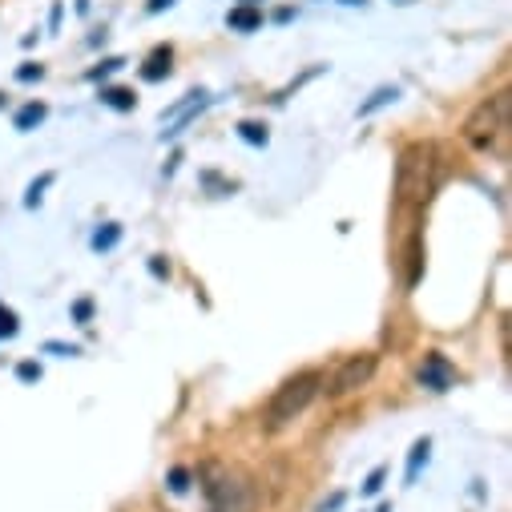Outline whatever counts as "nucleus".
<instances>
[{
  "label": "nucleus",
  "mask_w": 512,
  "mask_h": 512,
  "mask_svg": "<svg viewBox=\"0 0 512 512\" xmlns=\"http://www.w3.org/2000/svg\"><path fill=\"white\" fill-rule=\"evenodd\" d=\"M436 146H404L400 158H396V210L400 214H412V210H424L432 190H436Z\"/></svg>",
  "instance_id": "1"
},
{
  "label": "nucleus",
  "mask_w": 512,
  "mask_h": 512,
  "mask_svg": "<svg viewBox=\"0 0 512 512\" xmlns=\"http://www.w3.org/2000/svg\"><path fill=\"white\" fill-rule=\"evenodd\" d=\"M508 125H512V93L500 89L488 101H480L468 121H464V142L480 154H500L508 150Z\"/></svg>",
  "instance_id": "2"
},
{
  "label": "nucleus",
  "mask_w": 512,
  "mask_h": 512,
  "mask_svg": "<svg viewBox=\"0 0 512 512\" xmlns=\"http://www.w3.org/2000/svg\"><path fill=\"white\" fill-rule=\"evenodd\" d=\"M319 383H323L319 371H299V375L283 379V388H275V396H271V404H267L263 428H267V432L291 428V424L311 408V400L319 396Z\"/></svg>",
  "instance_id": "3"
},
{
  "label": "nucleus",
  "mask_w": 512,
  "mask_h": 512,
  "mask_svg": "<svg viewBox=\"0 0 512 512\" xmlns=\"http://www.w3.org/2000/svg\"><path fill=\"white\" fill-rule=\"evenodd\" d=\"M202 480V496H206V512H250V488L242 476H234L222 464H206L198 472Z\"/></svg>",
  "instance_id": "4"
},
{
  "label": "nucleus",
  "mask_w": 512,
  "mask_h": 512,
  "mask_svg": "<svg viewBox=\"0 0 512 512\" xmlns=\"http://www.w3.org/2000/svg\"><path fill=\"white\" fill-rule=\"evenodd\" d=\"M375 367H379V355H375V351L347 355V359L335 367V375H331L327 383H319V392H323L327 400H343V396H351V392L367 388L371 375H375Z\"/></svg>",
  "instance_id": "5"
},
{
  "label": "nucleus",
  "mask_w": 512,
  "mask_h": 512,
  "mask_svg": "<svg viewBox=\"0 0 512 512\" xmlns=\"http://www.w3.org/2000/svg\"><path fill=\"white\" fill-rule=\"evenodd\" d=\"M420 383H424V388H432V392H448L456 383V371H452V363L440 351H432L424 359V367H420Z\"/></svg>",
  "instance_id": "6"
},
{
  "label": "nucleus",
  "mask_w": 512,
  "mask_h": 512,
  "mask_svg": "<svg viewBox=\"0 0 512 512\" xmlns=\"http://www.w3.org/2000/svg\"><path fill=\"white\" fill-rule=\"evenodd\" d=\"M226 25L230 29H238V33H254V29H259L263 25V13L259 9H230V17H226Z\"/></svg>",
  "instance_id": "7"
},
{
  "label": "nucleus",
  "mask_w": 512,
  "mask_h": 512,
  "mask_svg": "<svg viewBox=\"0 0 512 512\" xmlns=\"http://www.w3.org/2000/svg\"><path fill=\"white\" fill-rule=\"evenodd\" d=\"M170 61H174V53H170V49L150 53V61H146L142 77H146V81H162V77H170Z\"/></svg>",
  "instance_id": "8"
},
{
  "label": "nucleus",
  "mask_w": 512,
  "mask_h": 512,
  "mask_svg": "<svg viewBox=\"0 0 512 512\" xmlns=\"http://www.w3.org/2000/svg\"><path fill=\"white\" fill-rule=\"evenodd\" d=\"M101 101H105L109 109H134V105H138L134 89H101Z\"/></svg>",
  "instance_id": "9"
},
{
  "label": "nucleus",
  "mask_w": 512,
  "mask_h": 512,
  "mask_svg": "<svg viewBox=\"0 0 512 512\" xmlns=\"http://www.w3.org/2000/svg\"><path fill=\"white\" fill-rule=\"evenodd\" d=\"M396 97H400V89H388V85H383V89H375V93H371V97H367V101L359 105V117L375 113L379 105H388V101H396Z\"/></svg>",
  "instance_id": "10"
},
{
  "label": "nucleus",
  "mask_w": 512,
  "mask_h": 512,
  "mask_svg": "<svg viewBox=\"0 0 512 512\" xmlns=\"http://www.w3.org/2000/svg\"><path fill=\"white\" fill-rule=\"evenodd\" d=\"M41 121H45V105L33 101V105H25V109L17 113V130H33V125H41Z\"/></svg>",
  "instance_id": "11"
},
{
  "label": "nucleus",
  "mask_w": 512,
  "mask_h": 512,
  "mask_svg": "<svg viewBox=\"0 0 512 512\" xmlns=\"http://www.w3.org/2000/svg\"><path fill=\"white\" fill-rule=\"evenodd\" d=\"M238 134H242V142H250V146H267V125H259V121H242Z\"/></svg>",
  "instance_id": "12"
},
{
  "label": "nucleus",
  "mask_w": 512,
  "mask_h": 512,
  "mask_svg": "<svg viewBox=\"0 0 512 512\" xmlns=\"http://www.w3.org/2000/svg\"><path fill=\"white\" fill-rule=\"evenodd\" d=\"M428 440H416V448H412V460H408V480H416V472H420V464L428 460Z\"/></svg>",
  "instance_id": "13"
},
{
  "label": "nucleus",
  "mask_w": 512,
  "mask_h": 512,
  "mask_svg": "<svg viewBox=\"0 0 512 512\" xmlns=\"http://www.w3.org/2000/svg\"><path fill=\"white\" fill-rule=\"evenodd\" d=\"M117 238H121V226H105V230L93 234V250H109Z\"/></svg>",
  "instance_id": "14"
},
{
  "label": "nucleus",
  "mask_w": 512,
  "mask_h": 512,
  "mask_svg": "<svg viewBox=\"0 0 512 512\" xmlns=\"http://www.w3.org/2000/svg\"><path fill=\"white\" fill-rule=\"evenodd\" d=\"M190 488V472L186 468H174L170 472V492H186Z\"/></svg>",
  "instance_id": "15"
},
{
  "label": "nucleus",
  "mask_w": 512,
  "mask_h": 512,
  "mask_svg": "<svg viewBox=\"0 0 512 512\" xmlns=\"http://www.w3.org/2000/svg\"><path fill=\"white\" fill-rule=\"evenodd\" d=\"M49 182H53V174H45L41 182H33V186H29V198H25V202H29V206H37V202H41V190H45Z\"/></svg>",
  "instance_id": "16"
},
{
  "label": "nucleus",
  "mask_w": 512,
  "mask_h": 512,
  "mask_svg": "<svg viewBox=\"0 0 512 512\" xmlns=\"http://www.w3.org/2000/svg\"><path fill=\"white\" fill-rule=\"evenodd\" d=\"M379 488H383V468H375V472L367 476V484H363V492H367V496H375Z\"/></svg>",
  "instance_id": "17"
},
{
  "label": "nucleus",
  "mask_w": 512,
  "mask_h": 512,
  "mask_svg": "<svg viewBox=\"0 0 512 512\" xmlns=\"http://www.w3.org/2000/svg\"><path fill=\"white\" fill-rule=\"evenodd\" d=\"M121 65H125L121 57H109V61H101V69H93L89 77H105V73H113V69H121Z\"/></svg>",
  "instance_id": "18"
},
{
  "label": "nucleus",
  "mask_w": 512,
  "mask_h": 512,
  "mask_svg": "<svg viewBox=\"0 0 512 512\" xmlns=\"http://www.w3.org/2000/svg\"><path fill=\"white\" fill-rule=\"evenodd\" d=\"M17 77H21V81H41V77H45V69H41V65H25Z\"/></svg>",
  "instance_id": "19"
},
{
  "label": "nucleus",
  "mask_w": 512,
  "mask_h": 512,
  "mask_svg": "<svg viewBox=\"0 0 512 512\" xmlns=\"http://www.w3.org/2000/svg\"><path fill=\"white\" fill-rule=\"evenodd\" d=\"M17 375H21V379H41V367H37V363H21Z\"/></svg>",
  "instance_id": "20"
},
{
  "label": "nucleus",
  "mask_w": 512,
  "mask_h": 512,
  "mask_svg": "<svg viewBox=\"0 0 512 512\" xmlns=\"http://www.w3.org/2000/svg\"><path fill=\"white\" fill-rule=\"evenodd\" d=\"M174 0H150V13H162V9H170Z\"/></svg>",
  "instance_id": "21"
},
{
  "label": "nucleus",
  "mask_w": 512,
  "mask_h": 512,
  "mask_svg": "<svg viewBox=\"0 0 512 512\" xmlns=\"http://www.w3.org/2000/svg\"><path fill=\"white\" fill-rule=\"evenodd\" d=\"M0 105H5V93H0Z\"/></svg>",
  "instance_id": "22"
}]
</instances>
